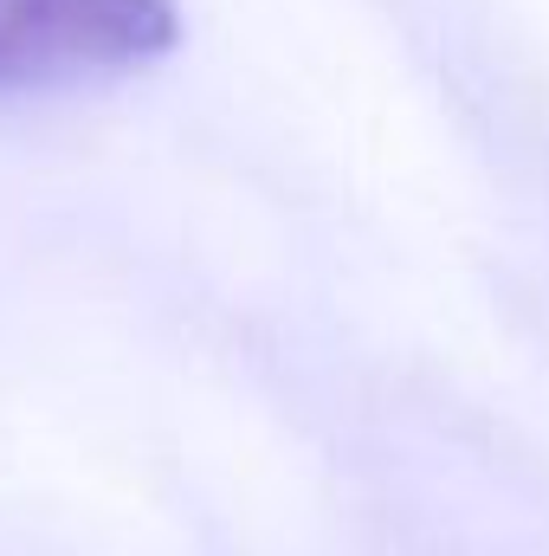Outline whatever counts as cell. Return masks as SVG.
I'll use <instances>...</instances> for the list:
<instances>
[{
	"mask_svg": "<svg viewBox=\"0 0 549 556\" xmlns=\"http://www.w3.org/2000/svg\"><path fill=\"white\" fill-rule=\"evenodd\" d=\"M175 33V0H0V91L130 72Z\"/></svg>",
	"mask_w": 549,
	"mask_h": 556,
	"instance_id": "6da1fadb",
	"label": "cell"
}]
</instances>
